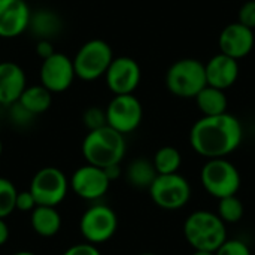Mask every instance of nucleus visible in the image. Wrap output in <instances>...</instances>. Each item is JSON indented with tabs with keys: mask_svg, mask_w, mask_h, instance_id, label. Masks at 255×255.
<instances>
[{
	"mask_svg": "<svg viewBox=\"0 0 255 255\" xmlns=\"http://www.w3.org/2000/svg\"><path fill=\"white\" fill-rule=\"evenodd\" d=\"M244 140L241 121L226 112L215 117H202L190 130V145L208 160L226 158L235 152Z\"/></svg>",
	"mask_w": 255,
	"mask_h": 255,
	"instance_id": "1",
	"label": "nucleus"
},
{
	"mask_svg": "<svg viewBox=\"0 0 255 255\" xmlns=\"http://www.w3.org/2000/svg\"><path fill=\"white\" fill-rule=\"evenodd\" d=\"M126 148L124 134L105 126L88 131L82 142V155L88 164L106 169L114 164H121Z\"/></svg>",
	"mask_w": 255,
	"mask_h": 255,
	"instance_id": "2",
	"label": "nucleus"
},
{
	"mask_svg": "<svg viewBox=\"0 0 255 255\" xmlns=\"http://www.w3.org/2000/svg\"><path fill=\"white\" fill-rule=\"evenodd\" d=\"M184 236L194 251L215 253L229 238L226 223L214 212L196 211L184 223Z\"/></svg>",
	"mask_w": 255,
	"mask_h": 255,
	"instance_id": "3",
	"label": "nucleus"
},
{
	"mask_svg": "<svg viewBox=\"0 0 255 255\" xmlns=\"http://www.w3.org/2000/svg\"><path fill=\"white\" fill-rule=\"evenodd\" d=\"M206 85L205 64L196 58L178 60L166 73V87L176 97L196 99Z\"/></svg>",
	"mask_w": 255,
	"mask_h": 255,
	"instance_id": "4",
	"label": "nucleus"
},
{
	"mask_svg": "<svg viewBox=\"0 0 255 255\" xmlns=\"http://www.w3.org/2000/svg\"><path fill=\"white\" fill-rule=\"evenodd\" d=\"M114 58V51L108 42L102 39L85 42L72 58L76 78L91 82L105 76Z\"/></svg>",
	"mask_w": 255,
	"mask_h": 255,
	"instance_id": "5",
	"label": "nucleus"
},
{
	"mask_svg": "<svg viewBox=\"0 0 255 255\" xmlns=\"http://www.w3.org/2000/svg\"><path fill=\"white\" fill-rule=\"evenodd\" d=\"M200 182L206 193L220 200L236 196L241 188V173L232 161L226 158H212L202 167Z\"/></svg>",
	"mask_w": 255,
	"mask_h": 255,
	"instance_id": "6",
	"label": "nucleus"
},
{
	"mask_svg": "<svg viewBox=\"0 0 255 255\" xmlns=\"http://www.w3.org/2000/svg\"><path fill=\"white\" fill-rule=\"evenodd\" d=\"M148 191L152 202L164 211H178L191 197V185L179 173L158 175Z\"/></svg>",
	"mask_w": 255,
	"mask_h": 255,
	"instance_id": "7",
	"label": "nucleus"
},
{
	"mask_svg": "<svg viewBox=\"0 0 255 255\" xmlns=\"http://www.w3.org/2000/svg\"><path fill=\"white\" fill-rule=\"evenodd\" d=\"M69 181L57 167H43L37 170L30 182L28 191L33 194L37 206H58L67 196Z\"/></svg>",
	"mask_w": 255,
	"mask_h": 255,
	"instance_id": "8",
	"label": "nucleus"
},
{
	"mask_svg": "<svg viewBox=\"0 0 255 255\" xmlns=\"http://www.w3.org/2000/svg\"><path fill=\"white\" fill-rule=\"evenodd\" d=\"M118 229L117 214L106 205H94L84 212L79 230L88 244L97 245L108 242Z\"/></svg>",
	"mask_w": 255,
	"mask_h": 255,
	"instance_id": "9",
	"label": "nucleus"
},
{
	"mask_svg": "<svg viewBox=\"0 0 255 255\" xmlns=\"http://www.w3.org/2000/svg\"><path fill=\"white\" fill-rule=\"evenodd\" d=\"M105 111L108 126L124 136L134 131L140 126L143 117L142 105L133 94L115 96Z\"/></svg>",
	"mask_w": 255,
	"mask_h": 255,
	"instance_id": "10",
	"label": "nucleus"
},
{
	"mask_svg": "<svg viewBox=\"0 0 255 255\" xmlns=\"http://www.w3.org/2000/svg\"><path fill=\"white\" fill-rule=\"evenodd\" d=\"M76 78L73 60L63 54L54 52L51 57L42 60L39 69V81L52 94L67 91Z\"/></svg>",
	"mask_w": 255,
	"mask_h": 255,
	"instance_id": "11",
	"label": "nucleus"
},
{
	"mask_svg": "<svg viewBox=\"0 0 255 255\" xmlns=\"http://www.w3.org/2000/svg\"><path fill=\"white\" fill-rule=\"evenodd\" d=\"M140 67L131 57H115L105 75L108 88L115 94H133L140 82Z\"/></svg>",
	"mask_w": 255,
	"mask_h": 255,
	"instance_id": "12",
	"label": "nucleus"
},
{
	"mask_svg": "<svg viewBox=\"0 0 255 255\" xmlns=\"http://www.w3.org/2000/svg\"><path fill=\"white\" fill-rule=\"evenodd\" d=\"M111 181L102 167L85 164L76 169L70 178L73 193L84 200H99L109 190Z\"/></svg>",
	"mask_w": 255,
	"mask_h": 255,
	"instance_id": "13",
	"label": "nucleus"
},
{
	"mask_svg": "<svg viewBox=\"0 0 255 255\" xmlns=\"http://www.w3.org/2000/svg\"><path fill=\"white\" fill-rule=\"evenodd\" d=\"M31 9L25 0H0V37L15 39L28 30Z\"/></svg>",
	"mask_w": 255,
	"mask_h": 255,
	"instance_id": "14",
	"label": "nucleus"
},
{
	"mask_svg": "<svg viewBox=\"0 0 255 255\" xmlns=\"http://www.w3.org/2000/svg\"><path fill=\"white\" fill-rule=\"evenodd\" d=\"M254 42L255 37L253 30L242 25L241 22H232L227 27H224L218 39L220 52L235 60L247 57L253 51Z\"/></svg>",
	"mask_w": 255,
	"mask_h": 255,
	"instance_id": "15",
	"label": "nucleus"
},
{
	"mask_svg": "<svg viewBox=\"0 0 255 255\" xmlns=\"http://www.w3.org/2000/svg\"><path fill=\"white\" fill-rule=\"evenodd\" d=\"M27 88V76L24 69L13 61L0 63V105L12 106L16 103Z\"/></svg>",
	"mask_w": 255,
	"mask_h": 255,
	"instance_id": "16",
	"label": "nucleus"
},
{
	"mask_svg": "<svg viewBox=\"0 0 255 255\" xmlns=\"http://www.w3.org/2000/svg\"><path fill=\"white\" fill-rule=\"evenodd\" d=\"M205 70L208 85L226 91L238 81L239 63L238 60L220 52L205 64Z\"/></svg>",
	"mask_w": 255,
	"mask_h": 255,
	"instance_id": "17",
	"label": "nucleus"
},
{
	"mask_svg": "<svg viewBox=\"0 0 255 255\" xmlns=\"http://www.w3.org/2000/svg\"><path fill=\"white\" fill-rule=\"evenodd\" d=\"M28 31L37 40H54L63 31V19L61 16L48 7H40L31 12Z\"/></svg>",
	"mask_w": 255,
	"mask_h": 255,
	"instance_id": "18",
	"label": "nucleus"
},
{
	"mask_svg": "<svg viewBox=\"0 0 255 255\" xmlns=\"http://www.w3.org/2000/svg\"><path fill=\"white\" fill-rule=\"evenodd\" d=\"M31 227L42 238H52L61 229V215L52 206H36L31 211Z\"/></svg>",
	"mask_w": 255,
	"mask_h": 255,
	"instance_id": "19",
	"label": "nucleus"
},
{
	"mask_svg": "<svg viewBox=\"0 0 255 255\" xmlns=\"http://www.w3.org/2000/svg\"><path fill=\"white\" fill-rule=\"evenodd\" d=\"M196 103L203 114V117H215V115H223L227 112V96L224 90L206 85L197 96H196Z\"/></svg>",
	"mask_w": 255,
	"mask_h": 255,
	"instance_id": "20",
	"label": "nucleus"
},
{
	"mask_svg": "<svg viewBox=\"0 0 255 255\" xmlns=\"http://www.w3.org/2000/svg\"><path fill=\"white\" fill-rule=\"evenodd\" d=\"M19 105H22L30 114L40 115L43 112H46L51 108L52 103V93L48 91L43 85L37 84V85H27V88L22 91L19 100Z\"/></svg>",
	"mask_w": 255,
	"mask_h": 255,
	"instance_id": "21",
	"label": "nucleus"
},
{
	"mask_svg": "<svg viewBox=\"0 0 255 255\" xmlns=\"http://www.w3.org/2000/svg\"><path fill=\"white\" fill-rule=\"evenodd\" d=\"M158 176L154 163L146 158H137L131 161L126 170V178L128 184L139 190H149L154 179Z\"/></svg>",
	"mask_w": 255,
	"mask_h": 255,
	"instance_id": "22",
	"label": "nucleus"
},
{
	"mask_svg": "<svg viewBox=\"0 0 255 255\" xmlns=\"http://www.w3.org/2000/svg\"><path fill=\"white\" fill-rule=\"evenodd\" d=\"M154 167L158 175L178 173L182 164V155L175 146H163L154 155Z\"/></svg>",
	"mask_w": 255,
	"mask_h": 255,
	"instance_id": "23",
	"label": "nucleus"
},
{
	"mask_svg": "<svg viewBox=\"0 0 255 255\" xmlns=\"http://www.w3.org/2000/svg\"><path fill=\"white\" fill-rule=\"evenodd\" d=\"M245 206L238 196H229L218 200V211L217 215L226 224H236L244 218Z\"/></svg>",
	"mask_w": 255,
	"mask_h": 255,
	"instance_id": "24",
	"label": "nucleus"
},
{
	"mask_svg": "<svg viewBox=\"0 0 255 255\" xmlns=\"http://www.w3.org/2000/svg\"><path fill=\"white\" fill-rule=\"evenodd\" d=\"M16 196L18 191L15 185L6 178H0V218H6L13 211H16Z\"/></svg>",
	"mask_w": 255,
	"mask_h": 255,
	"instance_id": "25",
	"label": "nucleus"
},
{
	"mask_svg": "<svg viewBox=\"0 0 255 255\" xmlns=\"http://www.w3.org/2000/svg\"><path fill=\"white\" fill-rule=\"evenodd\" d=\"M82 121L85 124V127L88 128V131L91 130H97V128H102L105 126H108V121H106V111L97 108V106H93V108H88L84 115H82Z\"/></svg>",
	"mask_w": 255,
	"mask_h": 255,
	"instance_id": "26",
	"label": "nucleus"
},
{
	"mask_svg": "<svg viewBox=\"0 0 255 255\" xmlns=\"http://www.w3.org/2000/svg\"><path fill=\"white\" fill-rule=\"evenodd\" d=\"M215 255H251V250L241 239H227L215 251Z\"/></svg>",
	"mask_w": 255,
	"mask_h": 255,
	"instance_id": "27",
	"label": "nucleus"
},
{
	"mask_svg": "<svg viewBox=\"0 0 255 255\" xmlns=\"http://www.w3.org/2000/svg\"><path fill=\"white\" fill-rule=\"evenodd\" d=\"M238 22L242 25L254 30L255 28V0H248L245 1L238 13Z\"/></svg>",
	"mask_w": 255,
	"mask_h": 255,
	"instance_id": "28",
	"label": "nucleus"
},
{
	"mask_svg": "<svg viewBox=\"0 0 255 255\" xmlns=\"http://www.w3.org/2000/svg\"><path fill=\"white\" fill-rule=\"evenodd\" d=\"M9 108H10L9 117H10V120H12L16 126H27V124H30L31 120L34 118V115L30 114V112H28L22 105H19L18 102L13 103V105L9 106Z\"/></svg>",
	"mask_w": 255,
	"mask_h": 255,
	"instance_id": "29",
	"label": "nucleus"
},
{
	"mask_svg": "<svg viewBox=\"0 0 255 255\" xmlns=\"http://www.w3.org/2000/svg\"><path fill=\"white\" fill-rule=\"evenodd\" d=\"M36 200L33 197V194L27 190V191H18L16 196V203H15V209L16 211H22V212H31L36 208Z\"/></svg>",
	"mask_w": 255,
	"mask_h": 255,
	"instance_id": "30",
	"label": "nucleus"
},
{
	"mask_svg": "<svg viewBox=\"0 0 255 255\" xmlns=\"http://www.w3.org/2000/svg\"><path fill=\"white\" fill-rule=\"evenodd\" d=\"M63 255H102L97 250L96 245L93 244H76L70 248H67Z\"/></svg>",
	"mask_w": 255,
	"mask_h": 255,
	"instance_id": "31",
	"label": "nucleus"
},
{
	"mask_svg": "<svg viewBox=\"0 0 255 255\" xmlns=\"http://www.w3.org/2000/svg\"><path fill=\"white\" fill-rule=\"evenodd\" d=\"M54 52H57V51L54 49V45H52L51 40H37V43H36V54H37V57L45 60V58L51 57Z\"/></svg>",
	"mask_w": 255,
	"mask_h": 255,
	"instance_id": "32",
	"label": "nucleus"
},
{
	"mask_svg": "<svg viewBox=\"0 0 255 255\" xmlns=\"http://www.w3.org/2000/svg\"><path fill=\"white\" fill-rule=\"evenodd\" d=\"M103 170H105V173H106V176L109 178L111 182L115 181V179H118V178L121 176V166H120V164L109 166V167H106V169H103Z\"/></svg>",
	"mask_w": 255,
	"mask_h": 255,
	"instance_id": "33",
	"label": "nucleus"
},
{
	"mask_svg": "<svg viewBox=\"0 0 255 255\" xmlns=\"http://www.w3.org/2000/svg\"><path fill=\"white\" fill-rule=\"evenodd\" d=\"M9 239V227L4 218H0V247H3Z\"/></svg>",
	"mask_w": 255,
	"mask_h": 255,
	"instance_id": "34",
	"label": "nucleus"
},
{
	"mask_svg": "<svg viewBox=\"0 0 255 255\" xmlns=\"http://www.w3.org/2000/svg\"><path fill=\"white\" fill-rule=\"evenodd\" d=\"M193 255H215V253H209V251H194Z\"/></svg>",
	"mask_w": 255,
	"mask_h": 255,
	"instance_id": "35",
	"label": "nucleus"
},
{
	"mask_svg": "<svg viewBox=\"0 0 255 255\" xmlns=\"http://www.w3.org/2000/svg\"><path fill=\"white\" fill-rule=\"evenodd\" d=\"M13 255H36V254H33V253H30V251H19V253H15Z\"/></svg>",
	"mask_w": 255,
	"mask_h": 255,
	"instance_id": "36",
	"label": "nucleus"
},
{
	"mask_svg": "<svg viewBox=\"0 0 255 255\" xmlns=\"http://www.w3.org/2000/svg\"><path fill=\"white\" fill-rule=\"evenodd\" d=\"M1 151H3V145H1V140H0V155H1Z\"/></svg>",
	"mask_w": 255,
	"mask_h": 255,
	"instance_id": "37",
	"label": "nucleus"
},
{
	"mask_svg": "<svg viewBox=\"0 0 255 255\" xmlns=\"http://www.w3.org/2000/svg\"><path fill=\"white\" fill-rule=\"evenodd\" d=\"M139 255H157V254H152V253H143V254H139Z\"/></svg>",
	"mask_w": 255,
	"mask_h": 255,
	"instance_id": "38",
	"label": "nucleus"
}]
</instances>
